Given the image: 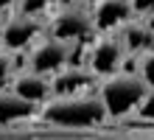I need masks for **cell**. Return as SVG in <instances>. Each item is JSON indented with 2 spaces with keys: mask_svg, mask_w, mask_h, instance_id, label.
<instances>
[{
  "mask_svg": "<svg viewBox=\"0 0 154 140\" xmlns=\"http://www.w3.org/2000/svg\"><path fill=\"white\" fill-rule=\"evenodd\" d=\"M42 36H45V25L42 20H34V17H23L14 11L0 23V48L8 53H20L25 48L31 51Z\"/></svg>",
  "mask_w": 154,
  "mask_h": 140,
  "instance_id": "5b68a950",
  "label": "cell"
},
{
  "mask_svg": "<svg viewBox=\"0 0 154 140\" xmlns=\"http://www.w3.org/2000/svg\"><path fill=\"white\" fill-rule=\"evenodd\" d=\"M132 6H134V14H143V17L154 14V0H132Z\"/></svg>",
  "mask_w": 154,
  "mask_h": 140,
  "instance_id": "9a60e30c",
  "label": "cell"
},
{
  "mask_svg": "<svg viewBox=\"0 0 154 140\" xmlns=\"http://www.w3.org/2000/svg\"><path fill=\"white\" fill-rule=\"evenodd\" d=\"M39 118L59 129H90L106 120V109L98 92H81V95L51 98L39 109Z\"/></svg>",
  "mask_w": 154,
  "mask_h": 140,
  "instance_id": "6da1fadb",
  "label": "cell"
},
{
  "mask_svg": "<svg viewBox=\"0 0 154 140\" xmlns=\"http://www.w3.org/2000/svg\"><path fill=\"white\" fill-rule=\"evenodd\" d=\"M17 8V0H0V11H11Z\"/></svg>",
  "mask_w": 154,
  "mask_h": 140,
  "instance_id": "2e32d148",
  "label": "cell"
},
{
  "mask_svg": "<svg viewBox=\"0 0 154 140\" xmlns=\"http://www.w3.org/2000/svg\"><path fill=\"white\" fill-rule=\"evenodd\" d=\"M118 39L123 42L126 53H137V56L149 53L154 48V31L146 20H129L118 31Z\"/></svg>",
  "mask_w": 154,
  "mask_h": 140,
  "instance_id": "8fae6325",
  "label": "cell"
},
{
  "mask_svg": "<svg viewBox=\"0 0 154 140\" xmlns=\"http://www.w3.org/2000/svg\"><path fill=\"white\" fill-rule=\"evenodd\" d=\"M70 59H73V45H67V42L56 39V36L45 34L42 39L28 51V56H25V70L53 79L59 70L70 67Z\"/></svg>",
  "mask_w": 154,
  "mask_h": 140,
  "instance_id": "277c9868",
  "label": "cell"
},
{
  "mask_svg": "<svg viewBox=\"0 0 154 140\" xmlns=\"http://www.w3.org/2000/svg\"><path fill=\"white\" fill-rule=\"evenodd\" d=\"M48 34L67 45H81L95 39V23H93V3L90 0H67L59 3L56 11L48 20Z\"/></svg>",
  "mask_w": 154,
  "mask_h": 140,
  "instance_id": "3957f363",
  "label": "cell"
},
{
  "mask_svg": "<svg viewBox=\"0 0 154 140\" xmlns=\"http://www.w3.org/2000/svg\"><path fill=\"white\" fill-rule=\"evenodd\" d=\"M34 115H39V107L23 101L11 87L0 90V129H3V126H14V123H23V120H31Z\"/></svg>",
  "mask_w": 154,
  "mask_h": 140,
  "instance_id": "30bf717a",
  "label": "cell"
},
{
  "mask_svg": "<svg viewBox=\"0 0 154 140\" xmlns=\"http://www.w3.org/2000/svg\"><path fill=\"white\" fill-rule=\"evenodd\" d=\"M11 90H14L23 101H28V104L39 107V109H42V107L53 98L51 79H48V76H39V73H31V70L17 73L14 81H11Z\"/></svg>",
  "mask_w": 154,
  "mask_h": 140,
  "instance_id": "9c48e42d",
  "label": "cell"
},
{
  "mask_svg": "<svg viewBox=\"0 0 154 140\" xmlns=\"http://www.w3.org/2000/svg\"><path fill=\"white\" fill-rule=\"evenodd\" d=\"M95 73L90 67H70L59 70L56 76L51 79V87H53V98H62V95H81V92H93L95 87Z\"/></svg>",
  "mask_w": 154,
  "mask_h": 140,
  "instance_id": "ba28073f",
  "label": "cell"
},
{
  "mask_svg": "<svg viewBox=\"0 0 154 140\" xmlns=\"http://www.w3.org/2000/svg\"><path fill=\"white\" fill-rule=\"evenodd\" d=\"M129 20H134L132 0H93V23L98 34H118Z\"/></svg>",
  "mask_w": 154,
  "mask_h": 140,
  "instance_id": "52a82bcc",
  "label": "cell"
},
{
  "mask_svg": "<svg viewBox=\"0 0 154 140\" xmlns=\"http://www.w3.org/2000/svg\"><path fill=\"white\" fill-rule=\"evenodd\" d=\"M137 73H140V79L151 87V92H154V48L149 51V53H143L140 56V62H137Z\"/></svg>",
  "mask_w": 154,
  "mask_h": 140,
  "instance_id": "5bb4252c",
  "label": "cell"
},
{
  "mask_svg": "<svg viewBox=\"0 0 154 140\" xmlns=\"http://www.w3.org/2000/svg\"><path fill=\"white\" fill-rule=\"evenodd\" d=\"M14 53L0 48V90H8V84L14 81Z\"/></svg>",
  "mask_w": 154,
  "mask_h": 140,
  "instance_id": "4fadbf2b",
  "label": "cell"
},
{
  "mask_svg": "<svg viewBox=\"0 0 154 140\" xmlns=\"http://www.w3.org/2000/svg\"><path fill=\"white\" fill-rule=\"evenodd\" d=\"M98 98L104 101V109H106V118H126L132 112H137L146 98L151 95V87L140 79V73L134 70H121L109 79H101L98 84Z\"/></svg>",
  "mask_w": 154,
  "mask_h": 140,
  "instance_id": "7a4b0ae2",
  "label": "cell"
},
{
  "mask_svg": "<svg viewBox=\"0 0 154 140\" xmlns=\"http://www.w3.org/2000/svg\"><path fill=\"white\" fill-rule=\"evenodd\" d=\"M126 59V48L118 39V34H101L95 36L87 53V67L95 73L98 79H109L115 73H121Z\"/></svg>",
  "mask_w": 154,
  "mask_h": 140,
  "instance_id": "8992f818",
  "label": "cell"
},
{
  "mask_svg": "<svg viewBox=\"0 0 154 140\" xmlns=\"http://www.w3.org/2000/svg\"><path fill=\"white\" fill-rule=\"evenodd\" d=\"M51 8H53V0H17V14L34 17V20H42Z\"/></svg>",
  "mask_w": 154,
  "mask_h": 140,
  "instance_id": "7c38bea8",
  "label": "cell"
}]
</instances>
